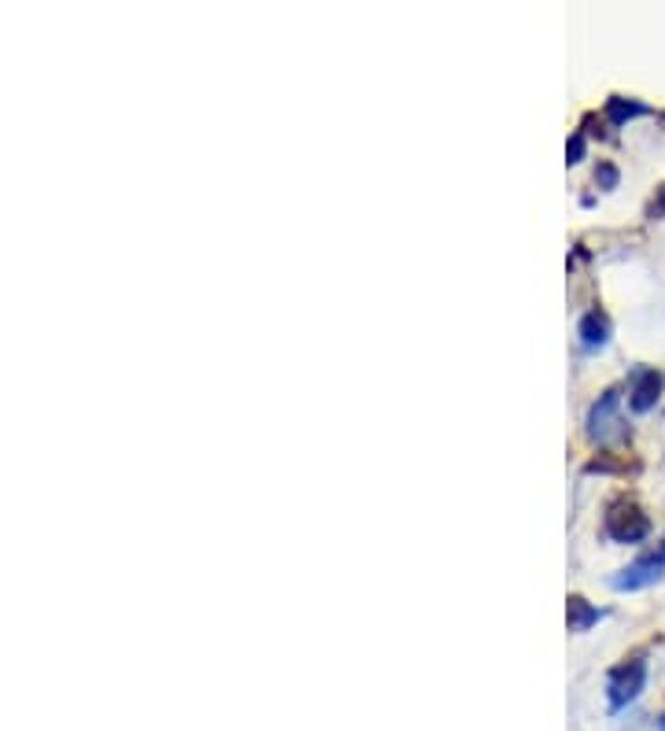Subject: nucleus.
Masks as SVG:
<instances>
[{
  "mask_svg": "<svg viewBox=\"0 0 665 731\" xmlns=\"http://www.w3.org/2000/svg\"><path fill=\"white\" fill-rule=\"evenodd\" d=\"M606 536L614 543H640L651 536V521H647V513L640 507H632V502H618V507H610L606 513Z\"/></svg>",
  "mask_w": 665,
  "mask_h": 731,
  "instance_id": "f257e3e1",
  "label": "nucleus"
},
{
  "mask_svg": "<svg viewBox=\"0 0 665 731\" xmlns=\"http://www.w3.org/2000/svg\"><path fill=\"white\" fill-rule=\"evenodd\" d=\"M662 573H665V540L654 547V551L640 554L629 569H621V576H614V587H618V591L651 587V584H658Z\"/></svg>",
  "mask_w": 665,
  "mask_h": 731,
  "instance_id": "f03ea898",
  "label": "nucleus"
},
{
  "mask_svg": "<svg viewBox=\"0 0 665 731\" xmlns=\"http://www.w3.org/2000/svg\"><path fill=\"white\" fill-rule=\"evenodd\" d=\"M643 684H647V665L643 661H629V665H621V669L610 672V684H606L610 709H625L629 702H636Z\"/></svg>",
  "mask_w": 665,
  "mask_h": 731,
  "instance_id": "7ed1b4c3",
  "label": "nucleus"
},
{
  "mask_svg": "<svg viewBox=\"0 0 665 731\" xmlns=\"http://www.w3.org/2000/svg\"><path fill=\"white\" fill-rule=\"evenodd\" d=\"M662 389H665V378L658 370H640L636 378H632V392H629V406L636 414H647L658 406L662 400Z\"/></svg>",
  "mask_w": 665,
  "mask_h": 731,
  "instance_id": "20e7f679",
  "label": "nucleus"
},
{
  "mask_svg": "<svg viewBox=\"0 0 665 731\" xmlns=\"http://www.w3.org/2000/svg\"><path fill=\"white\" fill-rule=\"evenodd\" d=\"M577 337H581V343L588 351L603 348V343L610 340V321L606 315H599V310H588V315L581 318V326H577Z\"/></svg>",
  "mask_w": 665,
  "mask_h": 731,
  "instance_id": "39448f33",
  "label": "nucleus"
},
{
  "mask_svg": "<svg viewBox=\"0 0 665 731\" xmlns=\"http://www.w3.org/2000/svg\"><path fill=\"white\" fill-rule=\"evenodd\" d=\"M614 406H618V392H606L603 400L592 406V417H588V433L595 439H606L610 425H614Z\"/></svg>",
  "mask_w": 665,
  "mask_h": 731,
  "instance_id": "423d86ee",
  "label": "nucleus"
},
{
  "mask_svg": "<svg viewBox=\"0 0 665 731\" xmlns=\"http://www.w3.org/2000/svg\"><path fill=\"white\" fill-rule=\"evenodd\" d=\"M599 617H603V614H599V610L588 598H581V595L570 598V632H588Z\"/></svg>",
  "mask_w": 665,
  "mask_h": 731,
  "instance_id": "0eeeda50",
  "label": "nucleus"
},
{
  "mask_svg": "<svg viewBox=\"0 0 665 731\" xmlns=\"http://www.w3.org/2000/svg\"><path fill=\"white\" fill-rule=\"evenodd\" d=\"M606 115H610V123H629V118H636V115H647V107L643 104H632V100H610V107H606Z\"/></svg>",
  "mask_w": 665,
  "mask_h": 731,
  "instance_id": "6e6552de",
  "label": "nucleus"
},
{
  "mask_svg": "<svg viewBox=\"0 0 665 731\" xmlns=\"http://www.w3.org/2000/svg\"><path fill=\"white\" fill-rule=\"evenodd\" d=\"M647 214L651 219H665V186L658 189V197L651 200V208H647Z\"/></svg>",
  "mask_w": 665,
  "mask_h": 731,
  "instance_id": "1a4fd4ad",
  "label": "nucleus"
},
{
  "mask_svg": "<svg viewBox=\"0 0 665 731\" xmlns=\"http://www.w3.org/2000/svg\"><path fill=\"white\" fill-rule=\"evenodd\" d=\"M581 152H584V137H573V145H570V163H581Z\"/></svg>",
  "mask_w": 665,
  "mask_h": 731,
  "instance_id": "9d476101",
  "label": "nucleus"
}]
</instances>
